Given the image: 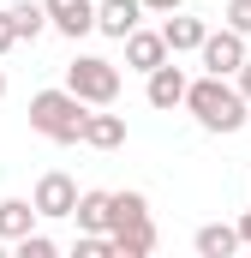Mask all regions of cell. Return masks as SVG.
I'll return each mask as SVG.
<instances>
[{
    "instance_id": "6da1fadb",
    "label": "cell",
    "mask_w": 251,
    "mask_h": 258,
    "mask_svg": "<svg viewBox=\"0 0 251 258\" xmlns=\"http://www.w3.org/2000/svg\"><path fill=\"white\" fill-rule=\"evenodd\" d=\"M186 108H191V120H197L203 132H239L251 102H245V90H239V84H227V78L203 72V78H191Z\"/></svg>"
},
{
    "instance_id": "7a4b0ae2",
    "label": "cell",
    "mask_w": 251,
    "mask_h": 258,
    "mask_svg": "<svg viewBox=\"0 0 251 258\" xmlns=\"http://www.w3.org/2000/svg\"><path fill=\"white\" fill-rule=\"evenodd\" d=\"M84 120H90V102L78 90H36L30 96V126L54 144H84Z\"/></svg>"
},
{
    "instance_id": "3957f363",
    "label": "cell",
    "mask_w": 251,
    "mask_h": 258,
    "mask_svg": "<svg viewBox=\"0 0 251 258\" xmlns=\"http://www.w3.org/2000/svg\"><path fill=\"white\" fill-rule=\"evenodd\" d=\"M66 90H78L90 108H114V96H120V66L102 60V54H78V60L66 66Z\"/></svg>"
},
{
    "instance_id": "277c9868",
    "label": "cell",
    "mask_w": 251,
    "mask_h": 258,
    "mask_svg": "<svg viewBox=\"0 0 251 258\" xmlns=\"http://www.w3.org/2000/svg\"><path fill=\"white\" fill-rule=\"evenodd\" d=\"M197 54H203V72H215V78H239V66L251 60V54H245V36H239L233 24H221V30H209Z\"/></svg>"
},
{
    "instance_id": "5b68a950",
    "label": "cell",
    "mask_w": 251,
    "mask_h": 258,
    "mask_svg": "<svg viewBox=\"0 0 251 258\" xmlns=\"http://www.w3.org/2000/svg\"><path fill=\"white\" fill-rule=\"evenodd\" d=\"M36 210H42V216H72V210H78V180H72V174H60V168H48V174H42V180H36Z\"/></svg>"
},
{
    "instance_id": "8992f818",
    "label": "cell",
    "mask_w": 251,
    "mask_h": 258,
    "mask_svg": "<svg viewBox=\"0 0 251 258\" xmlns=\"http://www.w3.org/2000/svg\"><path fill=\"white\" fill-rule=\"evenodd\" d=\"M42 6H48V24L60 36H72V42L96 30V0H42Z\"/></svg>"
},
{
    "instance_id": "52a82bcc",
    "label": "cell",
    "mask_w": 251,
    "mask_h": 258,
    "mask_svg": "<svg viewBox=\"0 0 251 258\" xmlns=\"http://www.w3.org/2000/svg\"><path fill=\"white\" fill-rule=\"evenodd\" d=\"M162 60H174L168 36H162V30H144V24H138V30L126 36V66H138V72H156Z\"/></svg>"
},
{
    "instance_id": "ba28073f",
    "label": "cell",
    "mask_w": 251,
    "mask_h": 258,
    "mask_svg": "<svg viewBox=\"0 0 251 258\" xmlns=\"http://www.w3.org/2000/svg\"><path fill=\"white\" fill-rule=\"evenodd\" d=\"M138 18H144V0H96V30L114 42H126L138 30Z\"/></svg>"
},
{
    "instance_id": "9c48e42d",
    "label": "cell",
    "mask_w": 251,
    "mask_h": 258,
    "mask_svg": "<svg viewBox=\"0 0 251 258\" xmlns=\"http://www.w3.org/2000/svg\"><path fill=\"white\" fill-rule=\"evenodd\" d=\"M186 90H191V78L174 60H162L150 72V108H186Z\"/></svg>"
},
{
    "instance_id": "30bf717a",
    "label": "cell",
    "mask_w": 251,
    "mask_h": 258,
    "mask_svg": "<svg viewBox=\"0 0 251 258\" xmlns=\"http://www.w3.org/2000/svg\"><path fill=\"white\" fill-rule=\"evenodd\" d=\"M36 222H42V210H36V198H0V240H24V234H36Z\"/></svg>"
},
{
    "instance_id": "8fae6325",
    "label": "cell",
    "mask_w": 251,
    "mask_h": 258,
    "mask_svg": "<svg viewBox=\"0 0 251 258\" xmlns=\"http://www.w3.org/2000/svg\"><path fill=\"white\" fill-rule=\"evenodd\" d=\"M72 222H78V234H114V192H84Z\"/></svg>"
},
{
    "instance_id": "7c38bea8",
    "label": "cell",
    "mask_w": 251,
    "mask_h": 258,
    "mask_svg": "<svg viewBox=\"0 0 251 258\" xmlns=\"http://www.w3.org/2000/svg\"><path fill=\"white\" fill-rule=\"evenodd\" d=\"M162 36H168V48H174V54H197V48H203V36H209V24H203V18H191V12H168Z\"/></svg>"
},
{
    "instance_id": "4fadbf2b",
    "label": "cell",
    "mask_w": 251,
    "mask_h": 258,
    "mask_svg": "<svg viewBox=\"0 0 251 258\" xmlns=\"http://www.w3.org/2000/svg\"><path fill=\"white\" fill-rule=\"evenodd\" d=\"M239 246H245V240H239L233 222H203V228H197V258H233Z\"/></svg>"
},
{
    "instance_id": "5bb4252c",
    "label": "cell",
    "mask_w": 251,
    "mask_h": 258,
    "mask_svg": "<svg viewBox=\"0 0 251 258\" xmlns=\"http://www.w3.org/2000/svg\"><path fill=\"white\" fill-rule=\"evenodd\" d=\"M84 144H90V150H120L126 144V114H108V108L90 114V120H84Z\"/></svg>"
},
{
    "instance_id": "9a60e30c",
    "label": "cell",
    "mask_w": 251,
    "mask_h": 258,
    "mask_svg": "<svg viewBox=\"0 0 251 258\" xmlns=\"http://www.w3.org/2000/svg\"><path fill=\"white\" fill-rule=\"evenodd\" d=\"M114 246H120V258H150V252H156V222L144 216V222L120 228V234H114Z\"/></svg>"
},
{
    "instance_id": "2e32d148",
    "label": "cell",
    "mask_w": 251,
    "mask_h": 258,
    "mask_svg": "<svg viewBox=\"0 0 251 258\" xmlns=\"http://www.w3.org/2000/svg\"><path fill=\"white\" fill-rule=\"evenodd\" d=\"M12 30H18V42H36V36L48 30V6H42V0H18V6H12Z\"/></svg>"
},
{
    "instance_id": "e0dca14e",
    "label": "cell",
    "mask_w": 251,
    "mask_h": 258,
    "mask_svg": "<svg viewBox=\"0 0 251 258\" xmlns=\"http://www.w3.org/2000/svg\"><path fill=\"white\" fill-rule=\"evenodd\" d=\"M144 216H150V198L144 192H114V234L132 228V222H144Z\"/></svg>"
},
{
    "instance_id": "ac0fdd59",
    "label": "cell",
    "mask_w": 251,
    "mask_h": 258,
    "mask_svg": "<svg viewBox=\"0 0 251 258\" xmlns=\"http://www.w3.org/2000/svg\"><path fill=\"white\" fill-rule=\"evenodd\" d=\"M72 252L78 258H120V246H114V234H78Z\"/></svg>"
},
{
    "instance_id": "d6986e66",
    "label": "cell",
    "mask_w": 251,
    "mask_h": 258,
    "mask_svg": "<svg viewBox=\"0 0 251 258\" xmlns=\"http://www.w3.org/2000/svg\"><path fill=\"white\" fill-rule=\"evenodd\" d=\"M54 252H60V246H54L48 234H24V240H18V258H54Z\"/></svg>"
},
{
    "instance_id": "ffe728a7",
    "label": "cell",
    "mask_w": 251,
    "mask_h": 258,
    "mask_svg": "<svg viewBox=\"0 0 251 258\" xmlns=\"http://www.w3.org/2000/svg\"><path fill=\"white\" fill-rule=\"evenodd\" d=\"M221 18H227L239 36H251V0H227V12H221Z\"/></svg>"
},
{
    "instance_id": "44dd1931",
    "label": "cell",
    "mask_w": 251,
    "mask_h": 258,
    "mask_svg": "<svg viewBox=\"0 0 251 258\" xmlns=\"http://www.w3.org/2000/svg\"><path fill=\"white\" fill-rule=\"evenodd\" d=\"M18 42V30H12V6H0V54Z\"/></svg>"
},
{
    "instance_id": "7402d4cb",
    "label": "cell",
    "mask_w": 251,
    "mask_h": 258,
    "mask_svg": "<svg viewBox=\"0 0 251 258\" xmlns=\"http://www.w3.org/2000/svg\"><path fill=\"white\" fill-rule=\"evenodd\" d=\"M150 12H180V0H144Z\"/></svg>"
},
{
    "instance_id": "603a6c76",
    "label": "cell",
    "mask_w": 251,
    "mask_h": 258,
    "mask_svg": "<svg viewBox=\"0 0 251 258\" xmlns=\"http://www.w3.org/2000/svg\"><path fill=\"white\" fill-rule=\"evenodd\" d=\"M239 90H245V102H251V60L239 66Z\"/></svg>"
},
{
    "instance_id": "cb8c5ba5",
    "label": "cell",
    "mask_w": 251,
    "mask_h": 258,
    "mask_svg": "<svg viewBox=\"0 0 251 258\" xmlns=\"http://www.w3.org/2000/svg\"><path fill=\"white\" fill-rule=\"evenodd\" d=\"M239 240H245V246H251V210H245V216H239Z\"/></svg>"
},
{
    "instance_id": "d4e9b609",
    "label": "cell",
    "mask_w": 251,
    "mask_h": 258,
    "mask_svg": "<svg viewBox=\"0 0 251 258\" xmlns=\"http://www.w3.org/2000/svg\"><path fill=\"white\" fill-rule=\"evenodd\" d=\"M0 96H6V72H0Z\"/></svg>"
}]
</instances>
